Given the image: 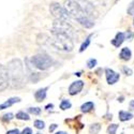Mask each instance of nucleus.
<instances>
[{
  "mask_svg": "<svg viewBox=\"0 0 134 134\" xmlns=\"http://www.w3.org/2000/svg\"><path fill=\"white\" fill-rule=\"evenodd\" d=\"M8 72L10 77V83L13 88H19L24 85L25 72L23 63L19 59H13L8 63Z\"/></svg>",
  "mask_w": 134,
  "mask_h": 134,
  "instance_id": "obj_1",
  "label": "nucleus"
},
{
  "mask_svg": "<svg viewBox=\"0 0 134 134\" xmlns=\"http://www.w3.org/2000/svg\"><path fill=\"white\" fill-rule=\"evenodd\" d=\"M53 37L49 39V43L52 45L59 51L63 52H71L73 49V42L69 36L64 35V33L59 32H52Z\"/></svg>",
  "mask_w": 134,
  "mask_h": 134,
  "instance_id": "obj_2",
  "label": "nucleus"
},
{
  "mask_svg": "<svg viewBox=\"0 0 134 134\" xmlns=\"http://www.w3.org/2000/svg\"><path fill=\"white\" fill-rule=\"evenodd\" d=\"M30 61L35 68L41 71H45L49 69L54 63V60L46 54H38L36 56H33Z\"/></svg>",
  "mask_w": 134,
  "mask_h": 134,
  "instance_id": "obj_3",
  "label": "nucleus"
},
{
  "mask_svg": "<svg viewBox=\"0 0 134 134\" xmlns=\"http://www.w3.org/2000/svg\"><path fill=\"white\" fill-rule=\"evenodd\" d=\"M49 12L55 17V19H62V20H69L71 15L65 10L64 7L59 4L58 2H53L49 5Z\"/></svg>",
  "mask_w": 134,
  "mask_h": 134,
  "instance_id": "obj_4",
  "label": "nucleus"
},
{
  "mask_svg": "<svg viewBox=\"0 0 134 134\" xmlns=\"http://www.w3.org/2000/svg\"><path fill=\"white\" fill-rule=\"evenodd\" d=\"M10 77H9V72L7 66L0 64V92L5 90V89L10 86Z\"/></svg>",
  "mask_w": 134,
  "mask_h": 134,
  "instance_id": "obj_5",
  "label": "nucleus"
},
{
  "mask_svg": "<svg viewBox=\"0 0 134 134\" xmlns=\"http://www.w3.org/2000/svg\"><path fill=\"white\" fill-rule=\"evenodd\" d=\"M105 76H106V81L109 85H114L116 84L119 79H120V75L118 73H116L115 71H113L111 69H105Z\"/></svg>",
  "mask_w": 134,
  "mask_h": 134,
  "instance_id": "obj_6",
  "label": "nucleus"
},
{
  "mask_svg": "<svg viewBox=\"0 0 134 134\" xmlns=\"http://www.w3.org/2000/svg\"><path fill=\"white\" fill-rule=\"evenodd\" d=\"M83 88H84V82L83 81H75L69 87V93L71 96H75L77 93H80Z\"/></svg>",
  "mask_w": 134,
  "mask_h": 134,
  "instance_id": "obj_7",
  "label": "nucleus"
},
{
  "mask_svg": "<svg viewBox=\"0 0 134 134\" xmlns=\"http://www.w3.org/2000/svg\"><path fill=\"white\" fill-rule=\"evenodd\" d=\"M126 40V35L124 32H118L117 35H116V37H115V39H113L111 40V44H113L114 46H116V47H119L122 43H124V41Z\"/></svg>",
  "mask_w": 134,
  "mask_h": 134,
  "instance_id": "obj_8",
  "label": "nucleus"
},
{
  "mask_svg": "<svg viewBox=\"0 0 134 134\" xmlns=\"http://www.w3.org/2000/svg\"><path fill=\"white\" fill-rule=\"evenodd\" d=\"M19 101H20V99H19V98H16V97L11 98V99L7 100V101H5L4 103L0 104V109H5V108H8V107H10V106L14 105L15 103H18Z\"/></svg>",
  "mask_w": 134,
  "mask_h": 134,
  "instance_id": "obj_9",
  "label": "nucleus"
},
{
  "mask_svg": "<svg viewBox=\"0 0 134 134\" xmlns=\"http://www.w3.org/2000/svg\"><path fill=\"white\" fill-rule=\"evenodd\" d=\"M46 93H47V87L41 88V89H39L38 91H36L35 98H36V100L38 102H41V101H43V100L46 98Z\"/></svg>",
  "mask_w": 134,
  "mask_h": 134,
  "instance_id": "obj_10",
  "label": "nucleus"
},
{
  "mask_svg": "<svg viewBox=\"0 0 134 134\" xmlns=\"http://www.w3.org/2000/svg\"><path fill=\"white\" fill-rule=\"evenodd\" d=\"M119 57L122 60H126V61L130 60L131 57H132V53H131L130 48H128V47H124V48H122L121 52H120V54H119Z\"/></svg>",
  "mask_w": 134,
  "mask_h": 134,
  "instance_id": "obj_11",
  "label": "nucleus"
},
{
  "mask_svg": "<svg viewBox=\"0 0 134 134\" xmlns=\"http://www.w3.org/2000/svg\"><path fill=\"white\" fill-rule=\"evenodd\" d=\"M132 118H133V114L129 113V111H126V110L119 111V119L121 121H128V120H131Z\"/></svg>",
  "mask_w": 134,
  "mask_h": 134,
  "instance_id": "obj_12",
  "label": "nucleus"
},
{
  "mask_svg": "<svg viewBox=\"0 0 134 134\" xmlns=\"http://www.w3.org/2000/svg\"><path fill=\"white\" fill-rule=\"evenodd\" d=\"M93 107H94L93 102H86L81 106V110L83 111V113H89L90 110L93 109Z\"/></svg>",
  "mask_w": 134,
  "mask_h": 134,
  "instance_id": "obj_13",
  "label": "nucleus"
},
{
  "mask_svg": "<svg viewBox=\"0 0 134 134\" xmlns=\"http://www.w3.org/2000/svg\"><path fill=\"white\" fill-rule=\"evenodd\" d=\"M100 130H101V125L100 124H93L89 128V131H90L91 134H98L100 132Z\"/></svg>",
  "mask_w": 134,
  "mask_h": 134,
  "instance_id": "obj_14",
  "label": "nucleus"
},
{
  "mask_svg": "<svg viewBox=\"0 0 134 134\" xmlns=\"http://www.w3.org/2000/svg\"><path fill=\"white\" fill-rule=\"evenodd\" d=\"M91 37H92V35L88 36V37H87V39L85 40V42L82 44V46H81V48H80V52H81V53H82V52H84L85 49H87V47L89 46V44H90V41H91Z\"/></svg>",
  "mask_w": 134,
  "mask_h": 134,
  "instance_id": "obj_15",
  "label": "nucleus"
},
{
  "mask_svg": "<svg viewBox=\"0 0 134 134\" xmlns=\"http://www.w3.org/2000/svg\"><path fill=\"white\" fill-rule=\"evenodd\" d=\"M71 106H72V104H71V102L69 101V100H62L61 103H60V108L62 110L69 109V108H71Z\"/></svg>",
  "mask_w": 134,
  "mask_h": 134,
  "instance_id": "obj_16",
  "label": "nucleus"
},
{
  "mask_svg": "<svg viewBox=\"0 0 134 134\" xmlns=\"http://www.w3.org/2000/svg\"><path fill=\"white\" fill-rule=\"evenodd\" d=\"M16 118L19 120H29L30 119L29 115L27 113H25V111H18L16 114Z\"/></svg>",
  "mask_w": 134,
  "mask_h": 134,
  "instance_id": "obj_17",
  "label": "nucleus"
},
{
  "mask_svg": "<svg viewBox=\"0 0 134 134\" xmlns=\"http://www.w3.org/2000/svg\"><path fill=\"white\" fill-rule=\"evenodd\" d=\"M117 129H118V125H115V124L109 125L108 128H107V133L108 134H116Z\"/></svg>",
  "mask_w": 134,
  "mask_h": 134,
  "instance_id": "obj_18",
  "label": "nucleus"
},
{
  "mask_svg": "<svg viewBox=\"0 0 134 134\" xmlns=\"http://www.w3.org/2000/svg\"><path fill=\"white\" fill-rule=\"evenodd\" d=\"M28 111H29V113H31V114H33V115H40L41 108H39V107H30L28 109Z\"/></svg>",
  "mask_w": 134,
  "mask_h": 134,
  "instance_id": "obj_19",
  "label": "nucleus"
},
{
  "mask_svg": "<svg viewBox=\"0 0 134 134\" xmlns=\"http://www.w3.org/2000/svg\"><path fill=\"white\" fill-rule=\"evenodd\" d=\"M87 65H88V68H89V69L94 68V66L97 65V60H96V59H93V58L89 59V60L87 61Z\"/></svg>",
  "mask_w": 134,
  "mask_h": 134,
  "instance_id": "obj_20",
  "label": "nucleus"
},
{
  "mask_svg": "<svg viewBox=\"0 0 134 134\" xmlns=\"http://www.w3.org/2000/svg\"><path fill=\"white\" fill-rule=\"evenodd\" d=\"M44 126H45V124L42 121V120H36L35 121V127L37 128V129H43L44 128Z\"/></svg>",
  "mask_w": 134,
  "mask_h": 134,
  "instance_id": "obj_21",
  "label": "nucleus"
},
{
  "mask_svg": "<svg viewBox=\"0 0 134 134\" xmlns=\"http://www.w3.org/2000/svg\"><path fill=\"white\" fill-rule=\"evenodd\" d=\"M128 14L129 15H134V0H132V2L130 3L128 8Z\"/></svg>",
  "mask_w": 134,
  "mask_h": 134,
  "instance_id": "obj_22",
  "label": "nucleus"
},
{
  "mask_svg": "<svg viewBox=\"0 0 134 134\" xmlns=\"http://www.w3.org/2000/svg\"><path fill=\"white\" fill-rule=\"evenodd\" d=\"M122 71L125 72L126 75H129V76L133 74V71H132L130 68H128V66H124V68H122Z\"/></svg>",
  "mask_w": 134,
  "mask_h": 134,
  "instance_id": "obj_23",
  "label": "nucleus"
},
{
  "mask_svg": "<svg viewBox=\"0 0 134 134\" xmlns=\"http://www.w3.org/2000/svg\"><path fill=\"white\" fill-rule=\"evenodd\" d=\"M13 118V114H11V113H9V114H5V115H3V120H11Z\"/></svg>",
  "mask_w": 134,
  "mask_h": 134,
  "instance_id": "obj_24",
  "label": "nucleus"
},
{
  "mask_svg": "<svg viewBox=\"0 0 134 134\" xmlns=\"http://www.w3.org/2000/svg\"><path fill=\"white\" fill-rule=\"evenodd\" d=\"M20 134H32V130L30 128H25Z\"/></svg>",
  "mask_w": 134,
  "mask_h": 134,
  "instance_id": "obj_25",
  "label": "nucleus"
},
{
  "mask_svg": "<svg viewBox=\"0 0 134 134\" xmlns=\"http://www.w3.org/2000/svg\"><path fill=\"white\" fill-rule=\"evenodd\" d=\"M7 134H20V132L18 131V129H13L7 132Z\"/></svg>",
  "mask_w": 134,
  "mask_h": 134,
  "instance_id": "obj_26",
  "label": "nucleus"
},
{
  "mask_svg": "<svg viewBox=\"0 0 134 134\" xmlns=\"http://www.w3.org/2000/svg\"><path fill=\"white\" fill-rule=\"evenodd\" d=\"M132 38H133V33H132V32L129 30V31L126 33V39H128V40H131Z\"/></svg>",
  "mask_w": 134,
  "mask_h": 134,
  "instance_id": "obj_27",
  "label": "nucleus"
},
{
  "mask_svg": "<svg viewBox=\"0 0 134 134\" xmlns=\"http://www.w3.org/2000/svg\"><path fill=\"white\" fill-rule=\"evenodd\" d=\"M56 128H57V125H52V126L49 127V132H53Z\"/></svg>",
  "mask_w": 134,
  "mask_h": 134,
  "instance_id": "obj_28",
  "label": "nucleus"
},
{
  "mask_svg": "<svg viewBox=\"0 0 134 134\" xmlns=\"http://www.w3.org/2000/svg\"><path fill=\"white\" fill-rule=\"evenodd\" d=\"M130 108L134 110V100H131L130 101Z\"/></svg>",
  "mask_w": 134,
  "mask_h": 134,
  "instance_id": "obj_29",
  "label": "nucleus"
},
{
  "mask_svg": "<svg viewBox=\"0 0 134 134\" xmlns=\"http://www.w3.org/2000/svg\"><path fill=\"white\" fill-rule=\"evenodd\" d=\"M52 107H54V105H53V104H48V105H46L45 108H46V109H49V108H52Z\"/></svg>",
  "mask_w": 134,
  "mask_h": 134,
  "instance_id": "obj_30",
  "label": "nucleus"
},
{
  "mask_svg": "<svg viewBox=\"0 0 134 134\" xmlns=\"http://www.w3.org/2000/svg\"><path fill=\"white\" fill-rule=\"evenodd\" d=\"M55 134H68V133H65V132H63V131H59V132L55 133Z\"/></svg>",
  "mask_w": 134,
  "mask_h": 134,
  "instance_id": "obj_31",
  "label": "nucleus"
},
{
  "mask_svg": "<svg viewBox=\"0 0 134 134\" xmlns=\"http://www.w3.org/2000/svg\"><path fill=\"white\" fill-rule=\"evenodd\" d=\"M36 134H41V133H36Z\"/></svg>",
  "mask_w": 134,
  "mask_h": 134,
  "instance_id": "obj_32",
  "label": "nucleus"
}]
</instances>
